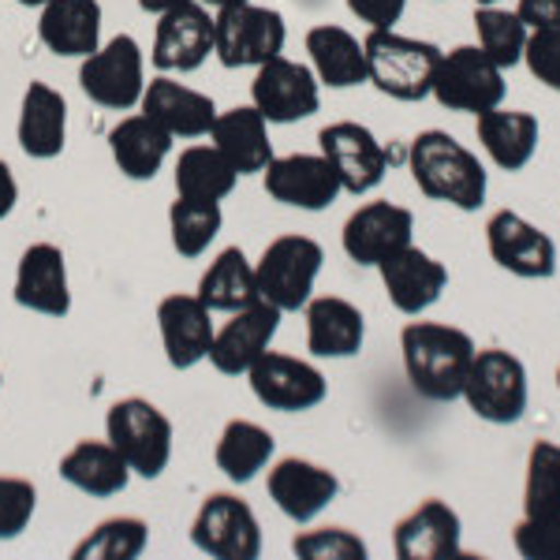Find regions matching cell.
Here are the masks:
<instances>
[{
  "mask_svg": "<svg viewBox=\"0 0 560 560\" xmlns=\"http://www.w3.org/2000/svg\"><path fill=\"white\" fill-rule=\"evenodd\" d=\"M269 501L277 504L292 523H314L337 501L340 493V478L329 471V467L314 464V459H303V456H288V459H277L269 467Z\"/></svg>",
  "mask_w": 560,
  "mask_h": 560,
  "instance_id": "obj_17",
  "label": "cell"
},
{
  "mask_svg": "<svg viewBox=\"0 0 560 560\" xmlns=\"http://www.w3.org/2000/svg\"><path fill=\"white\" fill-rule=\"evenodd\" d=\"M250 377V393L261 408L269 411H284V415H300L325 404L329 396V382L314 363L284 351H261V355L247 370Z\"/></svg>",
  "mask_w": 560,
  "mask_h": 560,
  "instance_id": "obj_10",
  "label": "cell"
},
{
  "mask_svg": "<svg viewBox=\"0 0 560 560\" xmlns=\"http://www.w3.org/2000/svg\"><path fill=\"white\" fill-rule=\"evenodd\" d=\"M224 224L221 202H195V198H179L168 210V232H173V247L176 255L198 258L210 250V243L217 240Z\"/></svg>",
  "mask_w": 560,
  "mask_h": 560,
  "instance_id": "obj_37",
  "label": "cell"
},
{
  "mask_svg": "<svg viewBox=\"0 0 560 560\" xmlns=\"http://www.w3.org/2000/svg\"><path fill=\"white\" fill-rule=\"evenodd\" d=\"M15 4H23V8H42V4H49V0H15Z\"/></svg>",
  "mask_w": 560,
  "mask_h": 560,
  "instance_id": "obj_49",
  "label": "cell"
},
{
  "mask_svg": "<svg viewBox=\"0 0 560 560\" xmlns=\"http://www.w3.org/2000/svg\"><path fill=\"white\" fill-rule=\"evenodd\" d=\"M38 38L57 57H90L102 45V4L97 0H49L38 15Z\"/></svg>",
  "mask_w": 560,
  "mask_h": 560,
  "instance_id": "obj_27",
  "label": "cell"
},
{
  "mask_svg": "<svg viewBox=\"0 0 560 560\" xmlns=\"http://www.w3.org/2000/svg\"><path fill=\"white\" fill-rule=\"evenodd\" d=\"M348 12L370 31H396V23L408 12V0H348Z\"/></svg>",
  "mask_w": 560,
  "mask_h": 560,
  "instance_id": "obj_44",
  "label": "cell"
},
{
  "mask_svg": "<svg viewBox=\"0 0 560 560\" xmlns=\"http://www.w3.org/2000/svg\"><path fill=\"white\" fill-rule=\"evenodd\" d=\"M210 306L198 295H165L158 303V329L165 359L173 370H191L210 355L213 345V322Z\"/></svg>",
  "mask_w": 560,
  "mask_h": 560,
  "instance_id": "obj_24",
  "label": "cell"
},
{
  "mask_svg": "<svg viewBox=\"0 0 560 560\" xmlns=\"http://www.w3.org/2000/svg\"><path fill=\"white\" fill-rule=\"evenodd\" d=\"M0 382H4V377H0Z\"/></svg>",
  "mask_w": 560,
  "mask_h": 560,
  "instance_id": "obj_52",
  "label": "cell"
},
{
  "mask_svg": "<svg viewBox=\"0 0 560 560\" xmlns=\"http://www.w3.org/2000/svg\"><path fill=\"white\" fill-rule=\"evenodd\" d=\"M15 202H20V184H15L8 161H0V221H4V217L15 210Z\"/></svg>",
  "mask_w": 560,
  "mask_h": 560,
  "instance_id": "obj_46",
  "label": "cell"
},
{
  "mask_svg": "<svg viewBox=\"0 0 560 560\" xmlns=\"http://www.w3.org/2000/svg\"><path fill=\"white\" fill-rule=\"evenodd\" d=\"M366 49V83H374L393 102H422L430 97L433 71H438L441 49L433 42L408 38L396 31H370L363 38Z\"/></svg>",
  "mask_w": 560,
  "mask_h": 560,
  "instance_id": "obj_3",
  "label": "cell"
},
{
  "mask_svg": "<svg viewBox=\"0 0 560 560\" xmlns=\"http://www.w3.org/2000/svg\"><path fill=\"white\" fill-rule=\"evenodd\" d=\"M475 34H478V49H482L497 68L509 71L523 65L530 31L516 12H509V8H501V4H478Z\"/></svg>",
  "mask_w": 560,
  "mask_h": 560,
  "instance_id": "obj_36",
  "label": "cell"
},
{
  "mask_svg": "<svg viewBox=\"0 0 560 560\" xmlns=\"http://www.w3.org/2000/svg\"><path fill=\"white\" fill-rule=\"evenodd\" d=\"M393 546L400 560L459 557V549H464V523H459V512L448 509L438 497H430V501H422L419 509L396 523Z\"/></svg>",
  "mask_w": 560,
  "mask_h": 560,
  "instance_id": "obj_23",
  "label": "cell"
},
{
  "mask_svg": "<svg viewBox=\"0 0 560 560\" xmlns=\"http://www.w3.org/2000/svg\"><path fill=\"white\" fill-rule=\"evenodd\" d=\"M557 388H560V370H557Z\"/></svg>",
  "mask_w": 560,
  "mask_h": 560,
  "instance_id": "obj_51",
  "label": "cell"
},
{
  "mask_svg": "<svg viewBox=\"0 0 560 560\" xmlns=\"http://www.w3.org/2000/svg\"><path fill=\"white\" fill-rule=\"evenodd\" d=\"M516 15L527 31H560V0H520Z\"/></svg>",
  "mask_w": 560,
  "mask_h": 560,
  "instance_id": "obj_45",
  "label": "cell"
},
{
  "mask_svg": "<svg viewBox=\"0 0 560 560\" xmlns=\"http://www.w3.org/2000/svg\"><path fill=\"white\" fill-rule=\"evenodd\" d=\"M306 52L322 86L351 90L366 83V49L351 31L337 23H318L306 31Z\"/></svg>",
  "mask_w": 560,
  "mask_h": 560,
  "instance_id": "obj_30",
  "label": "cell"
},
{
  "mask_svg": "<svg viewBox=\"0 0 560 560\" xmlns=\"http://www.w3.org/2000/svg\"><path fill=\"white\" fill-rule=\"evenodd\" d=\"M318 153L337 168L340 187L348 195H370L388 176V150L377 142V135L366 124L337 120L318 131Z\"/></svg>",
  "mask_w": 560,
  "mask_h": 560,
  "instance_id": "obj_13",
  "label": "cell"
},
{
  "mask_svg": "<svg viewBox=\"0 0 560 560\" xmlns=\"http://www.w3.org/2000/svg\"><path fill=\"white\" fill-rule=\"evenodd\" d=\"M486 247L504 273L523 280H549L557 273V243L516 210H497L486 221Z\"/></svg>",
  "mask_w": 560,
  "mask_h": 560,
  "instance_id": "obj_14",
  "label": "cell"
},
{
  "mask_svg": "<svg viewBox=\"0 0 560 560\" xmlns=\"http://www.w3.org/2000/svg\"><path fill=\"white\" fill-rule=\"evenodd\" d=\"M210 139H213V147L229 158V165L236 168L240 176L266 173V165L273 161L269 120L255 105H236V108H229V113H217Z\"/></svg>",
  "mask_w": 560,
  "mask_h": 560,
  "instance_id": "obj_29",
  "label": "cell"
},
{
  "mask_svg": "<svg viewBox=\"0 0 560 560\" xmlns=\"http://www.w3.org/2000/svg\"><path fill=\"white\" fill-rule=\"evenodd\" d=\"M176 4H184V0H139V8H142V12H150V15H161V12H168V8H176Z\"/></svg>",
  "mask_w": 560,
  "mask_h": 560,
  "instance_id": "obj_47",
  "label": "cell"
},
{
  "mask_svg": "<svg viewBox=\"0 0 560 560\" xmlns=\"http://www.w3.org/2000/svg\"><path fill=\"white\" fill-rule=\"evenodd\" d=\"M325 250L311 236H277L261 250L255 266L258 300L277 306L280 314L303 311L314 295V280L322 273Z\"/></svg>",
  "mask_w": 560,
  "mask_h": 560,
  "instance_id": "obj_6",
  "label": "cell"
},
{
  "mask_svg": "<svg viewBox=\"0 0 560 560\" xmlns=\"http://www.w3.org/2000/svg\"><path fill=\"white\" fill-rule=\"evenodd\" d=\"M105 433L113 448L128 459L131 475L161 478L173 459V422L158 404L128 396L116 400L105 415Z\"/></svg>",
  "mask_w": 560,
  "mask_h": 560,
  "instance_id": "obj_5",
  "label": "cell"
},
{
  "mask_svg": "<svg viewBox=\"0 0 560 560\" xmlns=\"http://www.w3.org/2000/svg\"><path fill=\"white\" fill-rule=\"evenodd\" d=\"M512 541H516V553L523 560H560V509L523 516Z\"/></svg>",
  "mask_w": 560,
  "mask_h": 560,
  "instance_id": "obj_42",
  "label": "cell"
},
{
  "mask_svg": "<svg viewBox=\"0 0 560 560\" xmlns=\"http://www.w3.org/2000/svg\"><path fill=\"white\" fill-rule=\"evenodd\" d=\"M280 318H284V314L261 300L240 306V311H232L229 325L213 329V345H210V355L206 359H210L217 374H224V377L247 374L250 363L273 345Z\"/></svg>",
  "mask_w": 560,
  "mask_h": 560,
  "instance_id": "obj_19",
  "label": "cell"
},
{
  "mask_svg": "<svg viewBox=\"0 0 560 560\" xmlns=\"http://www.w3.org/2000/svg\"><path fill=\"white\" fill-rule=\"evenodd\" d=\"M377 273H382L388 303L400 314H408V318H422L448 288L445 261H438L430 250L415 247V243L396 250V255H388L382 266H377Z\"/></svg>",
  "mask_w": 560,
  "mask_h": 560,
  "instance_id": "obj_20",
  "label": "cell"
},
{
  "mask_svg": "<svg viewBox=\"0 0 560 560\" xmlns=\"http://www.w3.org/2000/svg\"><path fill=\"white\" fill-rule=\"evenodd\" d=\"M79 86L94 105L128 113L142 102L147 90V57L131 34H116L105 45H97L79 68Z\"/></svg>",
  "mask_w": 560,
  "mask_h": 560,
  "instance_id": "obj_9",
  "label": "cell"
},
{
  "mask_svg": "<svg viewBox=\"0 0 560 560\" xmlns=\"http://www.w3.org/2000/svg\"><path fill=\"white\" fill-rule=\"evenodd\" d=\"M475 135H478V142H482L486 158H490L501 173H523L538 153L541 128H538L535 113L497 105V108L478 113Z\"/></svg>",
  "mask_w": 560,
  "mask_h": 560,
  "instance_id": "obj_25",
  "label": "cell"
},
{
  "mask_svg": "<svg viewBox=\"0 0 560 560\" xmlns=\"http://www.w3.org/2000/svg\"><path fill=\"white\" fill-rule=\"evenodd\" d=\"M266 191L280 206L322 213L345 195V187H340L337 168L322 153H288V158H273L266 165Z\"/></svg>",
  "mask_w": 560,
  "mask_h": 560,
  "instance_id": "obj_16",
  "label": "cell"
},
{
  "mask_svg": "<svg viewBox=\"0 0 560 560\" xmlns=\"http://www.w3.org/2000/svg\"><path fill=\"white\" fill-rule=\"evenodd\" d=\"M168 150H173V135L161 124H153L147 113L124 116L108 131V153H113L116 168L128 179H153L165 165Z\"/></svg>",
  "mask_w": 560,
  "mask_h": 560,
  "instance_id": "obj_31",
  "label": "cell"
},
{
  "mask_svg": "<svg viewBox=\"0 0 560 560\" xmlns=\"http://www.w3.org/2000/svg\"><path fill=\"white\" fill-rule=\"evenodd\" d=\"M15 303L45 318H65L71 311L68 261L57 243H34L23 250L15 269Z\"/></svg>",
  "mask_w": 560,
  "mask_h": 560,
  "instance_id": "obj_21",
  "label": "cell"
},
{
  "mask_svg": "<svg viewBox=\"0 0 560 560\" xmlns=\"http://www.w3.org/2000/svg\"><path fill=\"white\" fill-rule=\"evenodd\" d=\"M139 113H147L153 124H161L173 139H202L217 120V105L210 94L176 83L173 75L150 79L142 90Z\"/></svg>",
  "mask_w": 560,
  "mask_h": 560,
  "instance_id": "obj_22",
  "label": "cell"
},
{
  "mask_svg": "<svg viewBox=\"0 0 560 560\" xmlns=\"http://www.w3.org/2000/svg\"><path fill=\"white\" fill-rule=\"evenodd\" d=\"M415 236V213L396 202H366L345 221L340 243L355 266H382L388 255L404 250Z\"/></svg>",
  "mask_w": 560,
  "mask_h": 560,
  "instance_id": "obj_18",
  "label": "cell"
},
{
  "mask_svg": "<svg viewBox=\"0 0 560 560\" xmlns=\"http://www.w3.org/2000/svg\"><path fill=\"white\" fill-rule=\"evenodd\" d=\"M202 8H210V12H224V8H236L243 0H198Z\"/></svg>",
  "mask_w": 560,
  "mask_h": 560,
  "instance_id": "obj_48",
  "label": "cell"
},
{
  "mask_svg": "<svg viewBox=\"0 0 560 560\" xmlns=\"http://www.w3.org/2000/svg\"><path fill=\"white\" fill-rule=\"evenodd\" d=\"M250 105H255L269 124H300L306 116L318 113L322 83L311 65L288 60L284 52H280V57L255 68Z\"/></svg>",
  "mask_w": 560,
  "mask_h": 560,
  "instance_id": "obj_12",
  "label": "cell"
},
{
  "mask_svg": "<svg viewBox=\"0 0 560 560\" xmlns=\"http://www.w3.org/2000/svg\"><path fill=\"white\" fill-rule=\"evenodd\" d=\"M150 527L135 516H113L97 523L90 535L71 549L75 560H135L147 549Z\"/></svg>",
  "mask_w": 560,
  "mask_h": 560,
  "instance_id": "obj_38",
  "label": "cell"
},
{
  "mask_svg": "<svg viewBox=\"0 0 560 560\" xmlns=\"http://www.w3.org/2000/svg\"><path fill=\"white\" fill-rule=\"evenodd\" d=\"M198 300L221 314H232V311H240V306L258 300L255 266H250L240 247L221 250V255L210 261V269L198 280Z\"/></svg>",
  "mask_w": 560,
  "mask_h": 560,
  "instance_id": "obj_35",
  "label": "cell"
},
{
  "mask_svg": "<svg viewBox=\"0 0 560 560\" xmlns=\"http://www.w3.org/2000/svg\"><path fill=\"white\" fill-rule=\"evenodd\" d=\"M38 509V490L26 478L0 475V541L20 538Z\"/></svg>",
  "mask_w": 560,
  "mask_h": 560,
  "instance_id": "obj_41",
  "label": "cell"
},
{
  "mask_svg": "<svg viewBox=\"0 0 560 560\" xmlns=\"http://www.w3.org/2000/svg\"><path fill=\"white\" fill-rule=\"evenodd\" d=\"M288 26L277 8L243 0L236 8L213 12V57L224 68H261L284 52Z\"/></svg>",
  "mask_w": 560,
  "mask_h": 560,
  "instance_id": "obj_7",
  "label": "cell"
},
{
  "mask_svg": "<svg viewBox=\"0 0 560 560\" xmlns=\"http://www.w3.org/2000/svg\"><path fill=\"white\" fill-rule=\"evenodd\" d=\"M198 553L217 560H255L261 553V527L247 501L236 493H210L191 523Z\"/></svg>",
  "mask_w": 560,
  "mask_h": 560,
  "instance_id": "obj_11",
  "label": "cell"
},
{
  "mask_svg": "<svg viewBox=\"0 0 560 560\" xmlns=\"http://www.w3.org/2000/svg\"><path fill=\"white\" fill-rule=\"evenodd\" d=\"M523 65L530 68L538 83L560 94V31H530Z\"/></svg>",
  "mask_w": 560,
  "mask_h": 560,
  "instance_id": "obj_43",
  "label": "cell"
},
{
  "mask_svg": "<svg viewBox=\"0 0 560 560\" xmlns=\"http://www.w3.org/2000/svg\"><path fill=\"white\" fill-rule=\"evenodd\" d=\"M240 184V173L217 147H187L176 161V195L195 202H224Z\"/></svg>",
  "mask_w": 560,
  "mask_h": 560,
  "instance_id": "obj_34",
  "label": "cell"
},
{
  "mask_svg": "<svg viewBox=\"0 0 560 560\" xmlns=\"http://www.w3.org/2000/svg\"><path fill=\"white\" fill-rule=\"evenodd\" d=\"M273 448H277V441L266 427H258V422H250V419H232L229 427L221 430V438H217L213 459L229 482L243 486L258 471H266L269 459H273Z\"/></svg>",
  "mask_w": 560,
  "mask_h": 560,
  "instance_id": "obj_33",
  "label": "cell"
},
{
  "mask_svg": "<svg viewBox=\"0 0 560 560\" xmlns=\"http://www.w3.org/2000/svg\"><path fill=\"white\" fill-rule=\"evenodd\" d=\"M560 509V445L535 441L527 453V482H523V516Z\"/></svg>",
  "mask_w": 560,
  "mask_h": 560,
  "instance_id": "obj_39",
  "label": "cell"
},
{
  "mask_svg": "<svg viewBox=\"0 0 560 560\" xmlns=\"http://www.w3.org/2000/svg\"><path fill=\"white\" fill-rule=\"evenodd\" d=\"M478 419L490 422V427H512L527 415L530 404V382H527V366L520 355L504 348H482L475 351L471 366L464 377V393Z\"/></svg>",
  "mask_w": 560,
  "mask_h": 560,
  "instance_id": "obj_4",
  "label": "cell"
},
{
  "mask_svg": "<svg viewBox=\"0 0 560 560\" xmlns=\"http://www.w3.org/2000/svg\"><path fill=\"white\" fill-rule=\"evenodd\" d=\"M213 57V15L198 0L168 8L158 15V34H153L150 60L158 71L173 75V71H195Z\"/></svg>",
  "mask_w": 560,
  "mask_h": 560,
  "instance_id": "obj_15",
  "label": "cell"
},
{
  "mask_svg": "<svg viewBox=\"0 0 560 560\" xmlns=\"http://www.w3.org/2000/svg\"><path fill=\"white\" fill-rule=\"evenodd\" d=\"M475 351L471 332L445 322H408L400 332L404 374L415 393L433 404L459 400Z\"/></svg>",
  "mask_w": 560,
  "mask_h": 560,
  "instance_id": "obj_2",
  "label": "cell"
},
{
  "mask_svg": "<svg viewBox=\"0 0 560 560\" xmlns=\"http://www.w3.org/2000/svg\"><path fill=\"white\" fill-rule=\"evenodd\" d=\"M475 4H504V0H475Z\"/></svg>",
  "mask_w": 560,
  "mask_h": 560,
  "instance_id": "obj_50",
  "label": "cell"
},
{
  "mask_svg": "<svg viewBox=\"0 0 560 560\" xmlns=\"http://www.w3.org/2000/svg\"><path fill=\"white\" fill-rule=\"evenodd\" d=\"M60 478L90 497H113L128 490L131 467L113 448V441H79L71 453L60 456Z\"/></svg>",
  "mask_w": 560,
  "mask_h": 560,
  "instance_id": "obj_32",
  "label": "cell"
},
{
  "mask_svg": "<svg viewBox=\"0 0 560 560\" xmlns=\"http://www.w3.org/2000/svg\"><path fill=\"white\" fill-rule=\"evenodd\" d=\"M20 147L26 158L34 161H52L65 153L68 142V102L60 90L49 83H31L23 90L20 105Z\"/></svg>",
  "mask_w": 560,
  "mask_h": 560,
  "instance_id": "obj_28",
  "label": "cell"
},
{
  "mask_svg": "<svg viewBox=\"0 0 560 560\" xmlns=\"http://www.w3.org/2000/svg\"><path fill=\"white\" fill-rule=\"evenodd\" d=\"M408 168L411 179L430 202H445L459 213H475L486 202L490 191V176L486 165L478 161L456 135L448 131H419L408 147Z\"/></svg>",
  "mask_w": 560,
  "mask_h": 560,
  "instance_id": "obj_1",
  "label": "cell"
},
{
  "mask_svg": "<svg viewBox=\"0 0 560 560\" xmlns=\"http://www.w3.org/2000/svg\"><path fill=\"white\" fill-rule=\"evenodd\" d=\"M306 311V348L318 359H351L363 351L366 318L355 303L340 295H318L303 306Z\"/></svg>",
  "mask_w": 560,
  "mask_h": 560,
  "instance_id": "obj_26",
  "label": "cell"
},
{
  "mask_svg": "<svg viewBox=\"0 0 560 560\" xmlns=\"http://www.w3.org/2000/svg\"><path fill=\"white\" fill-rule=\"evenodd\" d=\"M430 94L438 97V105L448 108V113L478 116V113H486V108L504 105L509 83H504V68H497L478 45H456V49L441 52Z\"/></svg>",
  "mask_w": 560,
  "mask_h": 560,
  "instance_id": "obj_8",
  "label": "cell"
},
{
  "mask_svg": "<svg viewBox=\"0 0 560 560\" xmlns=\"http://www.w3.org/2000/svg\"><path fill=\"white\" fill-rule=\"evenodd\" d=\"M292 553L306 560H363L366 541L348 527H318L292 538Z\"/></svg>",
  "mask_w": 560,
  "mask_h": 560,
  "instance_id": "obj_40",
  "label": "cell"
}]
</instances>
